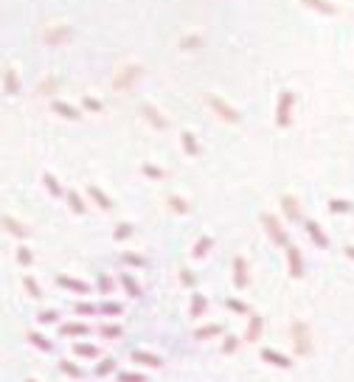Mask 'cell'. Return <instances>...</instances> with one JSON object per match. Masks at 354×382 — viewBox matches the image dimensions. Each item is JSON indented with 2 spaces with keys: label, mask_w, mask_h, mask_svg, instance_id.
Segmentation results:
<instances>
[{
  "label": "cell",
  "mask_w": 354,
  "mask_h": 382,
  "mask_svg": "<svg viewBox=\"0 0 354 382\" xmlns=\"http://www.w3.org/2000/svg\"><path fill=\"white\" fill-rule=\"evenodd\" d=\"M73 354L93 360V357H99V346H93V343H73Z\"/></svg>",
  "instance_id": "cb8c5ba5"
},
{
  "label": "cell",
  "mask_w": 354,
  "mask_h": 382,
  "mask_svg": "<svg viewBox=\"0 0 354 382\" xmlns=\"http://www.w3.org/2000/svg\"><path fill=\"white\" fill-rule=\"evenodd\" d=\"M65 197H68V205H70V211H73V214H85V202H82V197H79V191H73V188H70V191H65Z\"/></svg>",
  "instance_id": "484cf974"
},
{
  "label": "cell",
  "mask_w": 354,
  "mask_h": 382,
  "mask_svg": "<svg viewBox=\"0 0 354 382\" xmlns=\"http://www.w3.org/2000/svg\"><path fill=\"white\" fill-rule=\"evenodd\" d=\"M99 312H101V315H113V318H116V315H121L124 309H121V303H116V301H104V303L99 307Z\"/></svg>",
  "instance_id": "74e56055"
},
{
  "label": "cell",
  "mask_w": 354,
  "mask_h": 382,
  "mask_svg": "<svg viewBox=\"0 0 354 382\" xmlns=\"http://www.w3.org/2000/svg\"><path fill=\"white\" fill-rule=\"evenodd\" d=\"M284 247H287V267H290V276L301 278L304 276V256H301V250H298L295 244H290V242H287Z\"/></svg>",
  "instance_id": "3957f363"
},
{
  "label": "cell",
  "mask_w": 354,
  "mask_h": 382,
  "mask_svg": "<svg viewBox=\"0 0 354 382\" xmlns=\"http://www.w3.org/2000/svg\"><path fill=\"white\" fill-rule=\"evenodd\" d=\"M200 45H202V40H200V37H185L183 43H180V48H183V51H197Z\"/></svg>",
  "instance_id": "7dc6e473"
},
{
  "label": "cell",
  "mask_w": 354,
  "mask_h": 382,
  "mask_svg": "<svg viewBox=\"0 0 354 382\" xmlns=\"http://www.w3.org/2000/svg\"><path fill=\"white\" fill-rule=\"evenodd\" d=\"M118 382H146V377H143V374H129V371H124V374H118Z\"/></svg>",
  "instance_id": "f907efd6"
},
{
  "label": "cell",
  "mask_w": 354,
  "mask_h": 382,
  "mask_svg": "<svg viewBox=\"0 0 354 382\" xmlns=\"http://www.w3.org/2000/svg\"><path fill=\"white\" fill-rule=\"evenodd\" d=\"M262 222H265L267 236L273 239L275 244H281V247H284V244H287V234H284V228H281V222H278V219H275L273 214H265V217H262Z\"/></svg>",
  "instance_id": "277c9868"
},
{
  "label": "cell",
  "mask_w": 354,
  "mask_h": 382,
  "mask_svg": "<svg viewBox=\"0 0 354 382\" xmlns=\"http://www.w3.org/2000/svg\"><path fill=\"white\" fill-rule=\"evenodd\" d=\"M26 340L34 346V349H40V351H51V349H53V343H51L48 337H43L40 332H28V334H26Z\"/></svg>",
  "instance_id": "603a6c76"
},
{
  "label": "cell",
  "mask_w": 354,
  "mask_h": 382,
  "mask_svg": "<svg viewBox=\"0 0 354 382\" xmlns=\"http://www.w3.org/2000/svg\"><path fill=\"white\" fill-rule=\"evenodd\" d=\"M222 332H225V329H222V323H208V326L194 329V340H211V337H219Z\"/></svg>",
  "instance_id": "ac0fdd59"
},
{
  "label": "cell",
  "mask_w": 354,
  "mask_h": 382,
  "mask_svg": "<svg viewBox=\"0 0 354 382\" xmlns=\"http://www.w3.org/2000/svg\"><path fill=\"white\" fill-rule=\"evenodd\" d=\"M99 334H101V337L116 340V337H121V334H124V329H121V326H116V323H104V326H99Z\"/></svg>",
  "instance_id": "d6a6232c"
},
{
  "label": "cell",
  "mask_w": 354,
  "mask_h": 382,
  "mask_svg": "<svg viewBox=\"0 0 354 382\" xmlns=\"http://www.w3.org/2000/svg\"><path fill=\"white\" fill-rule=\"evenodd\" d=\"M180 284H183V286H194V284H197L194 273H191V270H185V267H183V270H180Z\"/></svg>",
  "instance_id": "c3c4849f"
},
{
  "label": "cell",
  "mask_w": 354,
  "mask_h": 382,
  "mask_svg": "<svg viewBox=\"0 0 354 382\" xmlns=\"http://www.w3.org/2000/svg\"><path fill=\"white\" fill-rule=\"evenodd\" d=\"M143 175H146V177H152V180H163V177H166V171L160 169V166L146 163V166H143Z\"/></svg>",
  "instance_id": "b9f144b4"
},
{
  "label": "cell",
  "mask_w": 354,
  "mask_h": 382,
  "mask_svg": "<svg viewBox=\"0 0 354 382\" xmlns=\"http://www.w3.org/2000/svg\"><path fill=\"white\" fill-rule=\"evenodd\" d=\"M113 371H116V360H110V357L96 366V374H99V377H107V374H113Z\"/></svg>",
  "instance_id": "7bdbcfd3"
},
{
  "label": "cell",
  "mask_w": 354,
  "mask_h": 382,
  "mask_svg": "<svg viewBox=\"0 0 354 382\" xmlns=\"http://www.w3.org/2000/svg\"><path fill=\"white\" fill-rule=\"evenodd\" d=\"M301 3H307L309 9H315V11H321V14H334V6L332 3H326V0H301Z\"/></svg>",
  "instance_id": "f1b7e54d"
},
{
  "label": "cell",
  "mask_w": 354,
  "mask_h": 382,
  "mask_svg": "<svg viewBox=\"0 0 354 382\" xmlns=\"http://www.w3.org/2000/svg\"><path fill=\"white\" fill-rule=\"evenodd\" d=\"M307 234H309V239L318 244V247H329V236L321 231V225H318V222H307Z\"/></svg>",
  "instance_id": "ffe728a7"
},
{
  "label": "cell",
  "mask_w": 354,
  "mask_h": 382,
  "mask_svg": "<svg viewBox=\"0 0 354 382\" xmlns=\"http://www.w3.org/2000/svg\"><path fill=\"white\" fill-rule=\"evenodd\" d=\"M53 90H57V76H48V79H43L37 85V93L40 96H51Z\"/></svg>",
  "instance_id": "e575fe53"
},
{
  "label": "cell",
  "mask_w": 354,
  "mask_h": 382,
  "mask_svg": "<svg viewBox=\"0 0 354 382\" xmlns=\"http://www.w3.org/2000/svg\"><path fill=\"white\" fill-rule=\"evenodd\" d=\"M0 225H3V228L9 231L11 236H17V239H26V236H31V228H26L23 222H17L14 217H0Z\"/></svg>",
  "instance_id": "9c48e42d"
},
{
  "label": "cell",
  "mask_w": 354,
  "mask_h": 382,
  "mask_svg": "<svg viewBox=\"0 0 354 382\" xmlns=\"http://www.w3.org/2000/svg\"><path fill=\"white\" fill-rule=\"evenodd\" d=\"M228 309L236 315H250V307L245 301H236V298H228Z\"/></svg>",
  "instance_id": "f35d334b"
},
{
  "label": "cell",
  "mask_w": 354,
  "mask_h": 382,
  "mask_svg": "<svg viewBox=\"0 0 354 382\" xmlns=\"http://www.w3.org/2000/svg\"><path fill=\"white\" fill-rule=\"evenodd\" d=\"M133 362H141V366H146V368H160L163 366V360H160L158 354H149V351H133Z\"/></svg>",
  "instance_id": "7c38bea8"
},
{
  "label": "cell",
  "mask_w": 354,
  "mask_h": 382,
  "mask_svg": "<svg viewBox=\"0 0 354 382\" xmlns=\"http://www.w3.org/2000/svg\"><path fill=\"white\" fill-rule=\"evenodd\" d=\"M57 284L65 286V290H73V292H82V295H87L90 286L85 281H79V278H70V276H57Z\"/></svg>",
  "instance_id": "2e32d148"
},
{
  "label": "cell",
  "mask_w": 354,
  "mask_h": 382,
  "mask_svg": "<svg viewBox=\"0 0 354 382\" xmlns=\"http://www.w3.org/2000/svg\"><path fill=\"white\" fill-rule=\"evenodd\" d=\"M85 107H87V110H93V112H99V110H101V104H99L96 99H85Z\"/></svg>",
  "instance_id": "816d5d0a"
},
{
  "label": "cell",
  "mask_w": 354,
  "mask_h": 382,
  "mask_svg": "<svg viewBox=\"0 0 354 382\" xmlns=\"http://www.w3.org/2000/svg\"><path fill=\"white\" fill-rule=\"evenodd\" d=\"M23 286H26V292H28L31 298H40V295H43V290H40V284H37V278H34V276H26V278H23Z\"/></svg>",
  "instance_id": "836d02e7"
},
{
  "label": "cell",
  "mask_w": 354,
  "mask_h": 382,
  "mask_svg": "<svg viewBox=\"0 0 354 382\" xmlns=\"http://www.w3.org/2000/svg\"><path fill=\"white\" fill-rule=\"evenodd\" d=\"M141 112H143V116H146V121H152V124H155V127H158V129H166V127H169V121H166V118L160 116V112L155 110L152 104H143V107H141Z\"/></svg>",
  "instance_id": "d6986e66"
},
{
  "label": "cell",
  "mask_w": 354,
  "mask_h": 382,
  "mask_svg": "<svg viewBox=\"0 0 354 382\" xmlns=\"http://www.w3.org/2000/svg\"><path fill=\"white\" fill-rule=\"evenodd\" d=\"M262 332H265V318H262V315H250L248 332H245V343H259Z\"/></svg>",
  "instance_id": "52a82bcc"
},
{
  "label": "cell",
  "mask_w": 354,
  "mask_h": 382,
  "mask_svg": "<svg viewBox=\"0 0 354 382\" xmlns=\"http://www.w3.org/2000/svg\"><path fill=\"white\" fill-rule=\"evenodd\" d=\"M26 382H37V379H31V377H28V379H26Z\"/></svg>",
  "instance_id": "db71d44e"
},
{
  "label": "cell",
  "mask_w": 354,
  "mask_h": 382,
  "mask_svg": "<svg viewBox=\"0 0 354 382\" xmlns=\"http://www.w3.org/2000/svg\"><path fill=\"white\" fill-rule=\"evenodd\" d=\"M169 208L177 214H189V202H185L183 197H169Z\"/></svg>",
  "instance_id": "60d3db41"
},
{
  "label": "cell",
  "mask_w": 354,
  "mask_h": 382,
  "mask_svg": "<svg viewBox=\"0 0 354 382\" xmlns=\"http://www.w3.org/2000/svg\"><path fill=\"white\" fill-rule=\"evenodd\" d=\"M208 104H211V110L217 112L219 118H225L228 124H236V121H239V112L233 110L231 104H225L222 99H217V96H211V99H208Z\"/></svg>",
  "instance_id": "5b68a950"
},
{
  "label": "cell",
  "mask_w": 354,
  "mask_h": 382,
  "mask_svg": "<svg viewBox=\"0 0 354 382\" xmlns=\"http://www.w3.org/2000/svg\"><path fill=\"white\" fill-rule=\"evenodd\" d=\"M206 309H208V298L206 295H194V298H191V315H194V318H202Z\"/></svg>",
  "instance_id": "4316f807"
},
{
  "label": "cell",
  "mask_w": 354,
  "mask_h": 382,
  "mask_svg": "<svg viewBox=\"0 0 354 382\" xmlns=\"http://www.w3.org/2000/svg\"><path fill=\"white\" fill-rule=\"evenodd\" d=\"M87 194L93 197V202L101 208V211H110V208H113V200H110V197H107L99 186H90V188H87Z\"/></svg>",
  "instance_id": "44dd1931"
},
{
  "label": "cell",
  "mask_w": 354,
  "mask_h": 382,
  "mask_svg": "<svg viewBox=\"0 0 354 382\" xmlns=\"http://www.w3.org/2000/svg\"><path fill=\"white\" fill-rule=\"evenodd\" d=\"M3 85H6V93H9V96H17V93H20V79H17V70H14V68H6Z\"/></svg>",
  "instance_id": "7402d4cb"
},
{
  "label": "cell",
  "mask_w": 354,
  "mask_h": 382,
  "mask_svg": "<svg viewBox=\"0 0 354 382\" xmlns=\"http://www.w3.org/2000/svg\"><path fill=\"white\" fill-rule=\"evenodd\" d=\"M68 40H70V28L68 26H53L51 31L45 34L48 45H62V43H68Z\"/></svg>",
  "instance_id": "8fae6325"
},
{
  "label": "cell",
  "mask_w": 354,
  "mask_h": 382,
  "mask_svg": "<svg viewBox=\"0 0 354 382\" xmlns=\"http://www.w3.org/2000/svg\"><path fill=\"white\" fill-rule=\"evenodd\" d=\"M343 250H346V256H349V259L354 261V244H346V247H343Z\"/></svg>",
  "instance_id": "f5cc1de1"
},
{
  "label": "cell",
  "mask_w": 354,
  "mask_h": 382,
  "mask_svg": "<svg viewBox=\"0 0 354 382\" xmlns=\"http://www.w3.org/2000/svg\"><path fill=\"white\" fill-rule=\"evenodd\" d=\"M59 371H62L65 377H73V379L82 377V368L76 366V362H70V360H62V362H59Z\"/></svg>",
  "instance_id": "4dcf8cb0"
},
{
  "label": "cell",
  "mask_w": 354,
  "mask_h": 382,
  "mask_svg": "<svg viewBox=\"0 0 354 382\" xmlns=\"http://www.w3.org/2000/svg\"><path fill=\"white\" fill-rule=\"evenodd\" d=\"M281 205H284V214L290 222H295V219H301V208H298V200L292 194H284L281 197Z\"/></svg>",
  "instance_id": "4fadbf2b"
},
{
  "label": "cell",
  "mask_w": 354,
  "mask_h": 382,
  "mask_svg": "<svg viewBox=\"0 0 354 382\" xmlns=\"http://www.w3.org/2000/svg\"><path fill=\"white\" fill-rule=\"evenodd\" d=\"M329 211H332V214H351L354 202H349V200H329Z\"/></svg>",
  "instance_id": "83f0119b"
},
{
  "label": "cell",
  "mask_w": 354,
  "mask_h": 382,
  "mask_svg": "<svg viewBox=\"0 0 354 382\" xmlns=\"http://www.w3.org/2000/svg\"><path fill=\"white\" fill-rule=\"evenodd\" d=\"M290 332H292V346H295V354L298 357H309L312 354V332H309V323L295 320Z\"/></svg>",
  "instance_id": "6da1fadb"
},
{
  "label": "cell",
  "mask_w": 354,
  "mask_h": 382,
  "mask_svg": "<svg viewBox=\"0 0 354 382\" xmlns=\"http://www.w3.org/2000/svg\"><path fill=\"white\" fill-rule=\"evenodd\" d=\"M113 236H116V242H124V239H129V236H133V225H129V222L116 225V234H113Z\"/></svg>",
  "instance_id": "ab89813d"
},
{
  "label": "cell",
  "mask_w": 354,
  "mask_h": 382,
  "mask_svg": "<svg viewBox=\"0 0 354 382\" xmlns=\"http://www.w3.org/2000/svg\"><path fill=\"white\" fill-rule=\"evenodd\" d=\"M211 247H214V239H211V236H202L200 242L194 244V250H191V256H197V259H202V256H206V253H208V250H211Z\"/></svg>",
  "instance_id": "f546056e"
},
{
  "label": "cell",
  "mask_w": 354,
  "mask_h": 382,
  "mask_svg": "<svg viewBox=\"0 0 354 382\" xmlns=\"http://www.w3.org/2000/svg\"><path fill=\"white\" fill-rule=\"evenodd\" d=\"M43 183H45V188L51 191V197H62V186H59V180H57L53 175H48V171H45V175H43Z\"/></svg>",
  "instance_id": "1f68e13d"
},
{
  "label": "cell",
  "mask_w": 354,
  "mask_h": 382,
  "mask_svg": "<svg viewBox=\"0 0 354 382\" xmlns=\"http://www.w3.org/2000/svg\"><path fill=\"white\" fill-rule=\"evenodd\" d=\"M31 261H34L31 247H17V264H20V267H31Z\"/></svg>",
  "instance_id": "d590c367"
},
{
  "label": "cell",
  "mask_w": 354,
  "mask_h": 382,
  "mask_svg": "<svg viewBox=\"0 0 354 382\" xmlns=\"http://www.w3.org/2000/svg\"><path fill=\"white\" fill-rule=\"evenodd\" d=\"M180 143H183V152L189 155V158H197V155H200V143H197L194 132H180Z\"/></svg>",
  "instance_id": "e0dca14e"
},
{
  "label": "cell",
  "mask_w": 354,
  "mask_h": 382,
  "mask_svg": "<svg viewBox=\"0 0 354 382\" xmlns=\"http://www.w3.org/2000/svg\"><path fill=\"white\" fill-rule=\"evenodd\" d=\"M51 110L57 112V116L68 118V121H76V118H82V112L76 110V107H70L68 101H53V104H51Z\"/></svg>",
  "instance_id": "5bb4252c"
},
{
  "label": "cell",
  "mask_w": 354,
  "mask_h": 382,
  "mask_svg": "<svg viewBox=\"0 0 354 382\" xmlns=\"http://www.w3.org/2000/svg\"><path fill=\"white\" fill-rule=\"evenodd\" d=\"M262 360L270 362V366H275V368H292L290 357H284L281 351H275V349H262Z\"/></svg>",
  "instance_id": "30bf717a"
},
{
  "label": "cell",
  "mask_w": 354,
  "mask_h": 382,
  "mask_svg": "<svg viewBox=\"0 0 354 382\" xmlns=\"http://www.w3.org/2000/svg\"><path fill=\"white\" fill-rule=\"evenodd\" d=\"M87 332H90V326L79 323V320H76V323H62L59 326V334H62V337H85Z\"/></svg>",
  "instance_id": "9a60e30c"
},
{
  "label": "cell",
  "mask_w": 354,
  "mask_h": 382,
  "mask_svg": "<svg viewBox=\"0 0 354 382\" xmlns=\"http://www.w3.org/2000/svg\"><path fill=\"white\" fill-rule=\"evenodd\" d=\"M239 343H242V340H239L236 334H225V343H222V354H233V351L239 349Z\"/></svg>",
  "instance_id": "8d00e7d4"
},
{
  "label": "cell",
  "mask_w": 354,
  "mask_h": 382,
  "mask_svg": "<svg viewBox=\"0 0 354 382\" xmlns=\"http://www.w3.org/2000/svg\"><path fill=\"white\" fill-rule=\"evenodd\" d=\"M118 281H121V286H124V290H127L133 298H141V286H138V281L129 276V273H121V276H118Z\"/></svg>",
  "instance_id": "d4e9b609"
},
{
  "label": "cell",
  "mask_w": 354,
  "mask_h": 382,
  "mask_svg": "<svg viewBox=\"0 0 354 382\" xmlns=\"http://www.w3.org/2000/svg\"><path fill=\"white\" fill-rule=\"evenodd\" d=\"M73 312H76V315H96V312H99V307H93V303H85V301H82V303H76V307H73Z\"/></svg>",
  "instance_id": "bcb514c9"
},
{
  "label": "cell",
  "mask_w": 354,
  "mask_h": 382,
  "mask_svg": "<svg viewBox=\"0 0 354 382\" xmlns=\"http://www.w3.org/2000/svg\"><path fill=\"white\" fill-rule=\"evenodd\" d=\"M248 281H250V276H248V261H245L242 256H236V259H233V286H236V290H245V286H248Z\"/></svg>",
  "instance_id": "8992f818"
},
{
  "label": "cell",
  "mask_w": 354,
  "mask_h": 382,
  "mask_svg": "<svg viewBox=\"0 0 354 382\" xmlns=\"http://www.w3.org/2000/svg\"><path fill=\"white\" fill-rule=\"evenodd\" d=\"M121 259H124V264H133V267H146V259H143V256H138V253H124Z\"/></svg>",
  "instance_id": "ee69618b"
},
{
  "label": "cell",
  "mask_w": 354,
  "mask_h": 382,
  "mask_svg": "<svg viewBox=\"0 0 354 382\" xmlns=\"http://www.w3.org/2000/svg\"><path fill=\"white\" fill-rule=\"evenodd\" d=\"M141 76V68L138 65H129V68H121L118 70V76H116V90H124V87H129L133 82Z\"/></svg>",
  "instance_id": "ba28073f"
},
{
  "label": "cell",
  "mask_w": 354,
  "mask_h": 382,
  "mask_svg": "<svg viewBox=\"0 0 354 382\" xmlns=\"http://www.w3.org/2000/svg\"><path fill=\"white\" fill-rule=\"evenodd\" d=\"M99 290L104 292V295H110V292H113V278L107 276V273H99Z\"/></svg>",
  "instance_id": "f6af8a7d"
},
{
  "label": "cell",
  "mask_w": 354,
  "mask_h": 382,
  "mask_svg": "<svg viewBox=\"0 0 354 382\" xmlns=\"http://www.w3.org/2000/svg\"><path fill=\"white\" fill-rule=\"evenodd\" d=\"M292 101H295V93H292V90H281L278 107H275V124H278V127H290V121H292Z\"/></svg>",
  "instance_id": "7a4b0ae2"
},
{
  "label": "cell",
  "mask_w": 354,
  "mask_h": 382,
  "mask_svg": "<svg viewBox=\"0 0 354 382\" xmlns=\"http://www.w3.org/2000/svg\"><path fill=\"white\" fill-rule=\"evenodd\" d=\"M57 318H59V315L53 312V309H45V312H40V315H37L40 323H57Z\"/></svg>",
  "instance_id": "681fc988"
}]
</instances>
